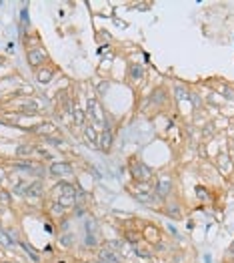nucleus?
I'll return each mask as SVG.
<instances>
[{
	"label": "nucleus",
	"mask_w": 234,
	"mask_h": 263,
	"mask_svg": "<svg viewBox=\"0 0 234 263\" xmlns=\"http://www.w3.org/2000/svg\"><path fill=\"white\" fill-rule=\"evenodd\" d=\"M128 169H130V175L134 177V181H138L140 185H150L152 179H154L152 169H150L148 165H144L142 161H138V159H132L128 163Z\"/></svg>",
	"instance_id": "1"
},
{
	"label": "nucleus",
	"mask_w": 234,
	"mask_h": 263,
	"mask_svg": "<svg viewBox=\"0 0 234 263\" xmlns=\"http://www.w3.org/2000/svg\"><path fill=\"white\" fill-rule=\"evenodd\" d=\"M26 61H28V65L36 70L40 66L48 65L50 63V57H48V52H46L44 46H34V48H28L26 50Z\"/></svg>",
	"instance_id": "2"
},
{
	"label": "nucleus",
	"mask_w": 234,
	"mask_h": 263,
	"mask_svg": "<svg viewBox=\"0 0 234 263\" xmlns=\"http://www.w3.org/2000/svg\"><path fill=\"white\" fill-rule=\"evenodd\" d=\"M172 187H174V179H172L171 173L156 175V179H154V191H156V195L162 199V201L166 197H171Z\"/></svg>",
	"instance_id": "3"
},
{
	"label": "nucleus",
	"mask_w": 234,
	"mask_h": 263,
	"mask_svg": "<svg viewBox=\"0 0 234 263\" xmlns=\"http://www.w3.org/2000/svg\"><path fill=\"white\" fill-rule=\"evenodd\" d=\"M46 171H48L52 177H56V179H66V177H70L72 173H74L72 165L66 163V161H54V163H50Z\"/></svg>",
	"instance_id": "4"
},
{
	"label": "nucleus",
	"mask_w": 234,
	"mask_h": 263,
	"mask_svg": "<svg viewBox=\"0 0 234 263\" xmlns=\"http://www.w3.org/2000/svg\"><path fill=\"white\" fill-rule=\"evenodd\" d=\"M54 72H56V70H54L50 65L40 66V68H36V70H34V79H36V83H38V85H48V83H52Z\"/></svg>",
	"instance_id": "5"
},
{
	"label": "nucleus",
	"mask_w": 234,
	"mask_h": 263,
	"mask_svg": "<svg viewBox=\"0 0 234 263\" xmlns=\"http://www.w3.org/2000/svg\"><path fill=\"white\" fill-rule=\"evenodd\" d=\"M30 131L34 133V135H38V137H52V135H56V125L54 123H50V121H42V123H38L34 129H30Z\"/></svg>",
	"instance_id": "6"
},
{
	"label": "nucleus",
	"mask_w": 234,
	"mask_h": 263,
	"mask_svg": "<svg viewBox=\"0 0 234 263\" xmlns=\"http://www.w3.org/2000/svg\"><path fill=\"white\" fill-rule=\"evenodd\" d=\"M140 235H142V239H146V241H150V243L160 241V233H158V229H156L154 225H150V223L144 225V229L140 231Z\"/></svg>",
	"instance_id": "7"
},
{
	"label": "nucleus",
	"mask_w": 234,
	"mask_h": 263,
	"mask_svg": "<svg viewBox=\"0 0 234 263\" xmlns=\"http://www.w3.org/2000/svg\"><path fill=\"white\" fill-rule=\"evenodd\" d=\"M112 131H102V135L98 137V147H100V151H104V153H108L110 149H112Z\"/></svg>",
	"instance_id": "8"
},
{
	"label": "nucleus",
	"mask_w": 234,
	"mask_h": 263,
	"mask_svg": "<svg viewBox=\"0 0 234 263\" xmlns=\"http://www.w3.org/2000/svg\"><path fill=\"white\" fill-rule=\"evenodd\" d=\"M48 213H50L54 219H58V217H64V215H66V209H64L60 203L52 201V203H48Z\"/></svg>",
	"instance_id": "9"
},
{
	"label": "nucleus",
	"mask_w": 234,
	"mask_h": 263,
	"mask_svg": "<svg viewBox=\"0 0 234 263\" xmlns=\"http://www.w3.org/2000/svg\"><path fill=\"white\" fill-rule=\"evenodd\" d=\"M142 79H144V68L138 65L130 66V81H132V83H140Z\"/></svg>",
	"instance_id": "10"
},
{
	"label": "nucleus",
	"mask_w": 234,
	"mask_h": 263,
	"mask_svg": "<svg viewBox=\"0 0 234 263\" xmlns=\"http://www.w3.org/2000/svg\"><path fill=\"white\" fill-rule=\"evenodd\" d=\"M16 245V241L8 235V231L6 229H0V247L2 249H8V247H14Z\"/></svg>",
	"instance_id": "11"
},
{
	"label": "nucleus",
	"mask_w": 234,
	"mask_h": 263,
	"mask_svg": "<svg viewBox=\"0 0 234 263\" xmlns=\"http://www.w3.org/2000/svg\"><path fill=\"white\" fill-rule=\"evenodd\" d=\"M82 131H84V139L90 143V145L98 143V135H96V131H94V127H92V125H84V127H82Z\"/></svg>",
	"instance_id": "12"
},
{
	"label": "nucleus",
	"mask_w": 234,
	"mask_h": 263,
	"mask_svg": "<svg viewBox=\"0 0 234 263\" xmlns=\"http://www.w3.org/2000/svg\"><path fill=\"white\" fill-rule=\"evenodd\" d=\"M216 159H218V163H220L222 171H228V169H230V163H228V157H226V155H218Z\"/></svg>",
	"instance_id": "13"
},
{
	"label": "nucleus",
	"mask_w": 234,
	"mask_h": 263,
	"mask_svg": "<svg viewBox=\"0 0 234 263\" xmlns=\"http://www.w3.org/2000/svg\"><path fill=\"white\" fill-rule=\"evenodd\" d=\"M0 203H4L6 207H10V203H12L10 191H0Z\"/></svg>",
	"instance_id": "14"
},
{
	"label": "nucleus",
	"mask_w": 234,
	"mask_h": 263,
	"mask_svg": "<svg viewBox=\"0 0 234 263\" xmlns=\"http://www.w3.org/2000/svg\"><path fill=\"white\" fill-rule=\"evenodd\" d=\"M2 65H6V59H4V57H0V66Z\"/></svg>",
	"instance_id": "15"
},
{
	"label": "nucleus",
	"mask_w": 234,
	"mask_h": 263,
	"mask_svg": "<svg viewBox=\"0 0 234 263\" xmlns=\"http://www.w3.org/2000/svg\"><path fill=\"white\" fill-rule=\"evenodd\" d=\"M0 105H4V97L2 95H0Z\"/></svg>",
	"instance_id": "16"
},
{
	"label": "nucleus",
	"mask_w": 234,
	"mask_h": 263,
	"mask_svg": "<svg viewBox=\"0 0 234 263\" xmlns=\"http://www.w3.org/2000/svg\"><path fill=\"white\" fill-rule=\"evenodd\" d=\"M0 263H10V261H0Z\"/></svg>",
	"instance_id": "17"
}]
</instances>
